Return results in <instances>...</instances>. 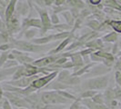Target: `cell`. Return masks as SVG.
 I'll list each match as a JSON object with an SVG mask.
<instances>
[{
	"instance_id": "obj_32",
	"label": "cell",
	"mask_w": 121,
	"mask_h": 109,
	"mask_svg": "<svg viewBox=\"0 0 121 109\" xmlns=\"http://www.w3.org/2000/svg\"><path fill=\"white\" fill-rule=\"evenodd\" d=\"M80 105H81V98L78 97L77 100H75V101L71 104L70 107L68 109H80Z\"/></svg>"
},
{
	"instance_id": "obj_35",
	"label": "cell",
	"mask_w": 121,
	"mask_h": 109,
	"mask_svg": "<svg viewBox=\"0 0 121 109\" xmlns=\"http://www.w3.org/2000/svg\"><path fill=\"white\" fill-rule=\"evenodd\" d=\"M70 12L72 14V16L74 17V18H78L79 17V14H80V10L78 8H76V7H72V8H69Z\"/></svg>"
},
{
	"instance_id": "obj_4",
	"label": "cell",
	"mask_w": 121,
	"mask_h": 109,
	"mask_svg": "<svg viewBox=\"0 0 121 109\" xmlns=\"http://www.w3.org/2000/svg\"><path fill=\"white\" fill-rule=\"evenodd\" d=\"M33 4L34 6V9L36 11V13L39 15V18L41 19V22H42V29H41V33L42 34H46L48 30H52V26L53 25L51 23V20H50V17L48 15V12L47 9L43 8V7H39L38 6H36V4Z\"/></svg>"
},
{
	"instance_id": "obj_12",
	"label": "cell",
	"mask_w": 121,
	"mask_h": 109,
	"mask_svg": "<svg viewBox=\"0 0 121 109\" xmlns=\"http://www.w3.org/2000/svg\"><path fill=\"white\" fill-rule=\"evenodd\" d=\"M12 54L15 55V59L17 61L20 65H25V64H32L34 62V58L28 55L26 52H23L17 49L12 50Z\"/></svg>"
},
{
	"instance_id": "obj_15",
	"label": "cell",
	"mask_w": 121,
	"mask_h": 109,
	"mask_svg": "<svg viewBox=\"0 0 121 109\" xmlns=\"http://www.w3.org/2000/svg\"><path fill=\"white\" fill-rule=\"evenodd\" d=\"M18 0H10L8 6L6 8V21L12 17L16 12V6Z\"/></svg>"
},
{
	"instance_id": "obj_14",
	"label": "cell",
	"mask_w": 121,
	"mask_h": 109,
	"mask_svg": "<svg viewBox=\"0 0 121 109\" xmlns=\"http://www.w3.org/2000/svg\"><path fill=\"white\" fill-rule=\"evenodd\" d=\"M73 37H74V36H73V34H72L71 36H69L68 37H67L66 39L62 40L60 44L57 46V47H56V48H55L53 51H51L50 53H51V54H58V53L62 52L63 50H65L66 47L68 46V44L73 40Z\"/></svg>"
},
{
	"instance_id": "obj_33",
	"label": "cell",
	"mask_w": 121,
	"mask_h": 109,
	"mask_svg": "<svg viewBox=\"0 0 121 109\" xmlns=\"http://www.w3.org/2000/svg\"><path fill=\"white\" fill-rule=\"evenodd\" d=\"M115 80L117 85L121 87V71L120 70H117L115 72Z\"/></svg>"
},
{
	"instance_id": "obj_1",
	"label": "cell",
	"mask_w": 121,
	"mask_h": 109,
	"mask_svg": "<svg viewBox=\"0 0 121 109\" xmlns=\"http://www.w3.org/2000/svg\"><path fill=\"white\" fill-rule=\"evenodd\" d=\"M10 42L14 45V48L23 51V52H26V53H37V52H41V51H45L49 48H52L56 46H57L58 43H55V44H50V45H36L32 42H26L24 40H17L11 38Z\"/></svg>"
},
{
	"instance_id": "obj_24",
	"label": "cell",
	"mask_w": 121,
	"mask_h": 109,
	"mask_svg": "<svg viewBox=\"0 0 121 109\" xmlns=\"http://www.w3.org/2000/svg\"><path fill=\"white\" fill-rule=\"evenodd\" d=\"M97 93H98V91L96 90H85L80 94L79 97L81 99H83V98H92Z\"/></svg>"
},
{
	"instance_id": "obj_43",
	"label": "cell",
	"mask_w": 121,
	"mask_h": 109,
	"mask_svg": "<svg viewBox=\"0 0 121 109\" xmlns=\"http://www.w3.org/2000/svg\"><path fill=\"white\" fill-rule=\"evenodd\" d=\"M10 0H0V5L2 6H4L5 8H6V6H8Z\"/></svg>"
},
{
	"instance_id": "obj_22",
	"label": "cell",
	"mask_w": 121,
	"mask_h": 109,
	"mask_svg": "<svg viewBox=\"0 0 121 109\" xmlns=\"http://www.w3.org/2000/svg\"><path fill=\"white\" fill-rule=\"evenodd\" d=\"M61 15L64 17L65 20H66V22H67V24L69 25L70 26H72L73 27L76 19H75L74 17L72 16V14H71V12H70V10H66V11H64V12L61 13Z\"/></svg>"
},
{
	"instance_id": "obj_25",
	"label": "cell",
	"mask_w": 121,
	"mask_h": 109,
	"mask_svg": "<svg viewBox=\"0 0 121 109\" xmlns=\"http://www.w3.org/2000/svg\"><path fill=\"white\" fill-rule=\"evenodd\" d=\"M58 92V94L61 95L63 97H65V98H67L68 100H73V101H75V100H77L78 99V97L76 96H74L72 94H70V93H68L67 91H62V90H56Z\"/></svg>"
},
{
	"instance_id": "obj_6",
	"label": "cell",
	"mask_w": 121,
	"mask_h": 109,
	"mask_svg": "<svg viewBox=\"0 0 121 109\" xmlns=\"http://www.w3.org/2000/svg\"><path fill=\"white\" fill-rule=\"evenodd\" d=\"M57 75H58V71H54V72L49 73V74L44 75V76H39L38 78L36 79L31 84V85L33 87H35L36 90L37 89H41L43 87H45L46 85H48L51 81H53L57 76Z\"/></svg>"
},
{
	"instance_id": "obj_36",
	"label": "cell",
	"mask_w": 121,
	"mask_h": 109,
	"mask_svg": "<svg viewBox=\"0 0 121 109\" xmlns=\"http://www.w3.org/2000/svg\"><path fill=\"white\" fill-rule=\"evenodd\" d=\"M2 109H13L12 105L9 103V101L7 99L3 100V104H2Z\"/></svg>"
},
{
	"instance_id": "obj_42",
	"label": "cell",
	"mask_w": 121,
	"mask_h": 109,
	"mask_svg": "<svg viewBox=\"0 0 121 109\" xmlns=\"http://www.w3.org/2000/svg\"><path fill=\"white\" fill-rule=\"evenodd\" d=\"M44 4L45 6H51L53 4H55V0H45Z\"/></svg>"
},
{
	"instance_id": "obj_26",
	"label": "cell",
	"mask_w": 121,
	"mask_h": 109,
	"mask_svg": "<svg viewBox=\"0 0 121 109\" xmlns=\"http://www.w3.org/2000/svg\"><path fill=\"white\" fill-rule=\"evenodd\" d=\"M95 103L97 104H100V105H103L105 104V98H104V95L100 94V93H97L94 96L91 98Z\"/></svg>"
},
{
	"instance_id": "obj_44",
	"label": "cell",
	"mask_w": 121,
	"mask_h": 109,
	"mask_svg": "<svg viewBox=\"0 0 121 109\" xmlns=\"http://www.w3.org/2000/svg\"><path fill=\"white\" fill-rule=\"evenodd\" d=\"M3 96H4V92H3L2 85H0V102L3 100Z\"/></svg>"
},
{
	"instance_id": "obj_8",
	"label": "cell",
	"mask_w": 121,
	"mask_h": 109,
	"mask_svg": "<svg viewBox=\"0 0 121 109\" xmlns=\"http://www.w3.org/2000/svg\"><path fill=\"white\" fill-rule=\"evenodd\" d=\"M17 14H14L9 19H7L6 21V30L7 32L12 36L14 34H17L18 32L21 31V23L19 21Z\"/></svg>"
},
{
	"instance_id": "obj_21",
	"label": "cell",
	"mask_w": 121,
	"mask_h": 109,
	"mask_svg": "<svg viewBox=\"0 0 121 109\" xmlns=\"http://www.w3.org/2000/svg\"><path fill=\"white\" fill-rule=\"evenodd\" d=\"M73 27L70 26L67 24H57V25H53L52 26V30H56L57 33H62V32H66V31L71 30Z\"/></svg>"
},
{
	"instance_id": "obj_46",
	"label": "cell",
	"mask_w": 121,
	"mask_h": 109,
	"mask_svg": "<svg viewBox=\"0 0 121 109\" xmlns=\"http://www.w3.org/2000/svg\"><path fill=\"white\" fill-rule=\"evenodd\" d=\"M17 109H29V108H26V107H20V108H17Z\"/></svg>"
},
{
	"instance_id": "obj_11",
	"label": "cell",
	"mask_w": 121,
	"mask_h": 109,
	"mask_svg": "<svg viewBox=\"0 0 121 109\" xmlns=\"http://www.w3.org/2000/svg\"><path fill=\"white\" fill-rule=\"evenodd\" d=\"M62 54H51V55H48V56H45V57H42V58H39V59H37V60H35L33 63H32V65H34V66H36L37 67H47L50 66L51 64H53L55 63L56 59L58 58V57H60Z\"/></svg>"
},
{
	"instance_id": "obj_41",
	"label": "cell",
	"mask_w": 121,
	"mask_h": 109,
	"mask_svg": "<svg viewBox=\"0 0 121 109\" xmlns=\"http://www.w3.org/2000/svg\"><path fill=\"white\" fill-rule=\"evenodd\" d=\"M67 0H55V6H64Z\"/></svg>"
},
{
	"instance_id": "obj_23",
	"label": "cell",
	"mask_w": 121,
	"mask_h": 109,
	"mask_svg": "<svg viewBox=\"0 0 121 109\" xmlns=\"http://www.w3.org/2000/svg\"><path fill=\"white\" fill-rule=\"evenodd\" d=\"M23 34H24V37L26 39L32 40V39L35 38V36H36L37 33H36V30L34 27H31V28H28V29H26V31H24Z\"/></svg>"
},
{
	"instance_id": "obj_45",
	"label": "cell",
	"mask_w": 121,
	"mask_h": 109,
	"mask_svg": "<svg viewBox=\"0 0 121 109\" xmlns=\"http://www.w3.org/2000/svg\"><path fill=\"white\" fill-rule=\"evenodd\" d=\"M117 44H118V47L121 48V39L119 40V41H117Z\"/></svg>"
},
{
	"instance_id": "obj_31",
	"label": "cell",
	"mask_w": 121,
	"mask_h": 109,
	"mask_svg": "<svg viewBox=\"0 0 121 109\" xmlns=\"http://www.w3.org/2000/svg\"><path fill=\"white\" fill-rule=\"evenodd\" d=\"M67 61H68V57H66V56H63V55H61L60 57H58L57 59H56V61L55 62L56 65H59L61 67V68H62V66L64 65V64H66Z\"/></svg>"
},
{
	"instance_id": "obj_13",
	"label": "cell",
	"mask_w": 121,
	"mask_h": 109,
	"mask_svg": "<svg viewBox=\"0 0 121 109\" xmlns=\"http://www.w3.org/2000/svg\"><path fill=\"white\" fill-rule=\"evenodd\" d=\"M81 104L86 105L88 109H110L105 104L100 105V104L95 103L91 98H83V99H81Z\"/></svg>"
},
{
	"instance_id": "obj_5",
	"label": "cell",
	"mask_w": 121,
	"mask_h": 109,
	"mask_svg": "<svg viewBox=\"0 0 121 109\" xmlns=\"http://www.w3.org/2000/svg\"><path fill=\"white\" fill-rule=\"evenodd\" d=\"M4 96L9 101V103L14 106H16L17 108H20V107L29 108L30 107V105L26 100V98L18 94L6 91V92H4Z\"/></svg>"
},
{
	"instance_id": "obj_7",
	"label": "cell",
	"mask_w": 121,
	"mask_h": 109,
	"mask_svg": "<svg viewBox=\"0 0 121 109\" xmlns=\"http://www.w3.org/2000/svg\"><path fill=\"white\" fill-rule=\"evenodd\" d=\"M39 75H35L32 76H23L21 78L17 79V80H11V81H7L5 84L9 85H12L15 87H19V88H25L27 87L36 80L39 77Z\"/></svg>"
},
{
	"instance_id": "obj_20",
	"label": "cell",
	"mask_w": 121,
	"mask_h": 109,
	"mask_svg": "<svg viewBox=\"0 0 121 109\" xmlns=\"http://www.w3.org/2000/svg\"><path fill=\"white\" fill-rule=\"evenodd\" d=\"M109 26L117 32V34H121V20H107Z\"/></svg>"
},
{
	"instance_id": "obj_10",
	"label": "cell",
	"mask_w": 121,
	"mask_h": 109,
	"mask_svg": "<svg viewBox=\"0 0 121 109\" xmlns=\"http://www.w3.org/2000/svg\"><path fill=\"white\" fill-rule=\"evenodd\" d=\"M32 7V2L30 0H18L16 6V14L21 17L27 16Z\"/></svg>"
},
{
	"instance_id": "obj_39",
	"label": "cell",
	"mask_w": 121,
	"mask_h": 109,
	"mask_svg": "<svg viewBox=\"0 0 121 109\" xmlns=\"http://www.w3.org/2000/svg\"><path fill=\"white\" fill-rule=\"evenodd\" d=\"M44 1H45V0H33V3L36 4V6H38L39 7H43V8H44V6H45Z\"/></svg>"
},
{
	"instance_id": "obj_28",
	"label": "cell",
	"mask_w": 121,
	"mask_h": 109,
	"mask_svg": "<svg viewBox=\"0 0 121 109\" xmlns=\"http://www.w3.org/2000/svg\"><path fill=\"white\" fill-rule=\"evenodd\" d=\"M19 66V63L17 60H8L6 61L4 64V66L2 67V68H12V67H16Z\"/></svg>"
},
{
	"instance_id": "obj_47",
	"label": "cell",
	"mask_w": 121,
	"mask_h": 109,
	"mask_svg": "<svg viewBox=\"0 0 121 109\" xmlns=\"http://www.w3.org/2000/svg\"><path fill=\"white\" fill-rule=\"evenodd\" d=\"M80 109H88L87 107H80Z\"/></svg>"
},
{
	"instance_id": "obj_34",
	"label": "cell",
	"mask_w": 121,
	"mask_h": 109,
	"mask_svg": "<svg viewBox=\"0 0 121 109\" xmlns=\"http://www.w3.org/2000/svg\"><path fill=\"white\" fill-rule=\"evenodd\" d=\"M50 20H51V23L52 25H57L59 24V18H58V16L55 13H52L51 17H50Z\"/></svg>"
},
{
	"instance_id": "obj_29",
	"label": "cell",
	"mask_w": 121,
	"mask_h": 109,
	"mask_svg": "<svg viewBox=\"0 0 121 109\" xmlns=\"http://www.w3.org/2000/svg\"><path fill=\"white\" fill-rule=\"evenodd\" d=\"M11 49H14V45L11 42L6 43V44H2L0 45V51L5 52V51H10Z\"/></svg>"
},
{
	"instance_id": "obj_3",
	"label": "cell",
	"mask_w": 121,
	"mask_h": 109,
	"mask_svg": "<svg viewBox=\"0 0 121 109\" xmlns=\"http://www.w3.org/2000/svg\"><path fill=\"white\" fill-rule=\"evenodd\" d=\"M41 96V100L44 104L46 105H62V104L70 103V100L63 97L61 95L58 94L56 90L54 91H47L43 92L40 94Z\"/></svg>"
},
{
	"instance_id": "obj_19",
	"label": "cell",
	"mask_w": 121,
	"mask_h": 109,
	"mask_svg": "<svg viewBox=\"0 0 121 109\" xmlns=\"http://www.w3.org/2000/svg\"><path fill=\"white\" fill-rule=\"evenodd\" d=\"M86 25L90 28L91 30L98 32L99 28H100V25H101V23L97 19H87V22L86 23Z\"/></svg>"
},
{
	"instance_id": "obj_27",
	"label": "cell",
	"mask_w": 121,
	"mask_h": 109,
	"mask_svg": "<svg viewBox=\"0 0 121 109\" xmlns=\"http://www.w3.org/2000/svg\"><path fill=\"white\" fill-rule=\"evenodd\" d=\"M9 53H10V51H5V52H2V54H0V68H2L4 64L8 60Z\"/></svg>"
},
{
	"instance_id": "obj_17",
	"label": "cell",
	"mask_w": 121,
	"mask_h": 109,
	"mask_svg": "<svg viewBox=\"0 0 121 109\" xmlns=\"http://www.w3.org/2000/svg\"><path fill=\"white\" fill-rule=\"evenodd\" d=\"M101 39L106 43H116L118 41V34L115 31H111L108 34L102 36Z\"/></svg>"
},
{
	"instance_id": "obj_2",
	"label": "cell",
	"mask_w": 121,
	"mask_h": 109,
	"mask_svg": "<svg viewBox=\"0 0 121 109\" xmlns=\"http://www.w3.org/2000/svg\"><path fill=\"white\" fill-rule=\"evenodd\" d=\"M109 75H105L97 77H90L86 79L83 82L81 85V89L83 91L85 90H103L106 89L108 85Z\"/></svg>"
},
{
	"instance_id": "obj_9",
	"label": "cell",
	"mask_w": 121,
	"mask_h": 109,
	"mask_svg": "<svg viewBox=\"0 0 121 109\" xmlns=\"http://www.w3.org/2000/svg\"><path fill=\"white\" fill-rule=\"evenodd\" d=\"M110 71H111V67H107L104 64H100V65L96 64L90 69V71L86 74V77L90 78V77H97V76L105 75H108Z\"/></svg>"
},
{
	"instance_id": "obj_40",
	"label": "cell",
	"mask_w": 121,
	"mask_h": 109,
	"mask_svg": "<svg viewBox=\"0 0 121 109\" xmlns=\"http://www.w3.org/2000/svg\"><path fill=\"white\" fill-rule=\"evenodd\" d=\"M101 2H102V0H88V3L94 6H97Z\"/></svg>"
},
{
	"instance_id": "obj_30",
	"label": "cell",
	"mask_w": 121,
	"mask_h": 109,
	"mask_svg": "<svg viewBox=\"0 0 121 109\" xmlns=\"http://www.w3.org/2000/svg\"><path fill=\"white\" fill-rule=\"evenodd\" d=\"M69 8L67 7L66 5H64V6H53V13L55 14H56V13H62L64 12V11H66V10H68Z\"/></svg>"
},
{
	"instance_id": "obj_37",
	"label": "cell",
	"mask_w": 121,
	"mask_h": 109,
	"mask_svg": "<svg viewBox=\"0 0 121 109\" xmlns=\"http://www.w3.org/2000/svg\"><path fill=\"white\" fill-rule=\"evenodd\" d=\"M6 24L4 22V20L0 17V33L6 32Z\"/></svg>"
},
{
	"instance_id": "obj_38",
	"label": "cell",
	"mask_w": 121,
	"mask_h": 109,
	"mask_svg": "<svg viewBox=\"0 0 121 109\" xmlns=\"http://www.w3.org/2000/svg\"><path fill=\"white\" fill-rule=\"evenodd\" d=\"M118 51H119V47H118V44L117 42L114 43V46H113V47H112V54H114V55H117V53H118Z\"/></svg>"
},
{
	"instance_id": "obj_16",
	"label": "cell",
	"mask_w": 121,
	"mask_h": 109,
	"mask_svg": "<svg viewBox=\"0 0 121 109\" xmlns=\"http://www.w3.org/2000/svg\"><path fill=\"white\" fill-rule=\"evenodd\" d=\"M65 5L68 8L76 7V8H78L79 10H82L86 7V4L82 0H67Z\"/></svg>"
},
{
	"instance_id": "obj_18",
	"label": "cell",
	"mask_w": 121,
	"mask_h": 109,
	"mask_svg": "<svg viewBox=\"0 0 121 109\" xmlns=\"http://www.w3.org/2000/svg\"><path fill=\"white\" fill-rule=\"evenodd\" d=\"M71 75H72V73L70 72L68 69H63L62 71L58 72V75L56 76V81L65 84V82L71 76Z\"/></svg>"
}]
</instances>
